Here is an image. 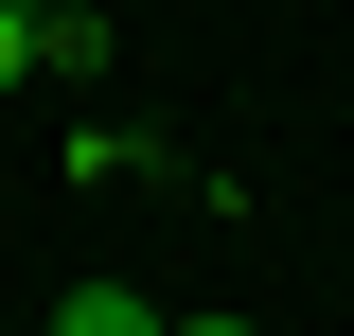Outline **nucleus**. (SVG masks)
Wrapping results in <instances>:
<instances>
[{
	"mask_svg": "<svg viewBox=\"0 0 354 336\" xmlns=\"http://www.w3.org/2000/svg\"><path fill=\"white\" fill-rule=\"evenodd\" d=\"M0 88H36V18H18V0H0Z\"/></svg>",
	"mask_w": 354,
	"mask_h": 336,
	"instance_id": "nucleus-3",
	"label": "nucleus"
},
{
	"mask_svg": "<svg viewBox=\"0 0 354 336\" xmlns=\"http://www.w3.org/2000/svg\"><path fill=\"white\" fill-rule=\"evenodd\" d=\"M106 53H124V36H106L88 0H53V18H36V71H71V88H88V71H106Z\"/></svg>",
	"mask_w": 354,
	"mask_h": 336,
	"instance_id": "nucleus-2",
	"label": "nucleus"
},
{
	"mask_svg": "<svg viewBox=\"0 0 354 336\" xmlns=\"http://www.w3.org/2000/svg\"><path fill=\"white\" fill-rule=\"evenodd\" d=\"M36 336H160V301H142V283H71Z\"/></svg>",
	"mask_w": 354,
	"mask_h": 336,
	"instance_id": "nucleus-1",
	"label": "nucleus"
},
{
	"mask_svg": "<svg viewBox=\"0 0 354 336\" xmlns=\"http://www.w3.org/2000/svg\"><path fill=\"white\" fill-rule=\"evenodd\" d=\"M18 18H53V0H18Z\"/></svg>",
	"mask_w": 354,
	"mask_h": 336,
	"instance_id": "nucleus-5",
	"label": "nucleus"
},
{
	"mask_svg": "<svg viewBox=\"0 0 354 336\" xmlns=\"http://www.w3.org/2000/svg\"><path fill=\"white\" fill-rule=\"evenodd\" d=\"M160 336H248V319H160Z\"/></svg>",
	"mask_w": 354,
	"mask_h": 336,
	"instance_id": "nucleus-4",
	"label": "nucleus"
}]
</instances>
